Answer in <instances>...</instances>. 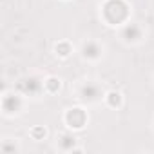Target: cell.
Segmentation results:
<instances>
[{
  "label": "cell",
  "instance_id": "6",
  "mask_svg": "<svg viewBox=\"0 0 154 154\" xmlns=\"http://www.w3.org/2000/svg\"><path fill=\"white\" fill-rule=\"evenodd\" d=\"M123 36H125V40H136V38H140V27L134 26V24L127 26L125 31H123Z\"/></svg>",
  "mask_w": 154,
  "mask_h": 154
},
{
  "label": "cell",
  "instance_id": "1",
  "mask_svg": "<svg viewBox=\"0 0 154 154\" xmlns=\"http://www.w3.org/2000/svg\"><path fill=\"white\" fill-rule=\"evenodd\" d=\"M112 13H116V18L120 22V20H123L127 17V6L122 2V0H111V2L105 4V17L109 18Z\"/></svg>",
  "mask_w": 154,
  "mask_h": 154
},
{
  "label": "cell",
  "instance_id": "2",
  "mask_svg": "<svg viewBox=\"0 0 154 154\" xmlns=\"http://www.w3.org/2000/svg\"><path fill=\"white\" fill-rule=\"evenodd\" d=\"M67 122L71 123V127H76V129H80L85 122V114L80 111V109H74L67 114Z\"/></svg>",
  "mask_w": 154,
  "mask_h": 154
},
{
  "label": "cell",
  "instance_id": "7",
  "mask_svg": "<svg viewBox=\"0 0 154 154\" xmlns=\"http://www.w3.org/2000/svg\"><path fill=\"white\" fill-rule=\"evenodd\" d=\"M98 53H100V49H98V45H96L94 42H89V44L84 45V54H85V56L94 58V56H98Z\"/></svg>",
  "mask_w": 154,
  "mask_h": 154
},
{
  "label": "cell",
  "instance_id": "4",
  "mask_svg": "<svg viewBox=\"0 0 154 154\" xmlns=\"http://www.w3.org/2000/svg\"><path fill=\"white\" fill-rule=\"evenodd\" d=\"M20 87H22L26 93L35 94V93H38V91H40V82H38L36 78H29V80H24V82L20 84Z\"/></svg>",
  "mask_w": 154,
  "mask_h": 154
},
{
  "label": "cell",
  "instance_id": "9",
  "mask_svg": "<svg viewBox=\"0 0 154 154\" xmlns=\"http://www.w3.org/2000/svg\"><path fill=\"white\" fill-rule=\"evenodd\" d=\"M109 100H111L112 105H118V103H120V94H118V93H111V94H109Z\"/></svg>",
  "mask_w": 154,
  "mask_h": 154
},
{
  "label": "cell",
  "instance_id": "10",
  "mask_svg": "<svg viewBox=\"0 0 154 154\" xmlns=\"http://www.w3.org/2000/svg\"><path fill=\"white\" fill-rule=\"evenodd\" d=\"M47 87H49L51 91H54L56 87H60V84H58V80H54V78H51V80H47Z\"/></svg>",
  "mask_w": 154,
  "mask_h": 154
},
{
  "label": "cell",
  "instance_id": "5",
  "mask_svg": "<svg viewBox=\"0 0 154 154\" xmlns=\"http://www.w3.org/2000/svg\"><path fill=\"white\" fill-rule=\"evenodd\" d=\"M82 94H84V98L85 100H96L98 96H100V89L96 87V85H85L84 87V91H82Z\"/></svg>",
  "mask_w": 154,
  "mask_h": 154
},
{
  "label": "cell",
  "instance_id": "3",
  "mask_svg": "<svg viewBox=\"0 0 154 154\" xmlns=\"http://www.w3.org/2000/svg\"><path fill=\"white\" fill-rule=\"evenodd\" d=\"M4 111L6 112H15L18 107H20V100H18V96H13V94H8L6 98H4Z\"/></svg>",
  "mask_w": 154,
  "mask_h": 154
},
{
  "label": "cell",
  "instance_id": "8",
  "mask_svg": "<svg viewBox=\"0 0 154 154\" xmlns=\"http://www.w3.org/2000/svg\"><path fill=\"white\" fill-rule=\"evenodd\" d=\"M60 145H62V149H71V147L74 145V138H71V136H62Z\"/></svg>",
  "mask_w": 154,
  "mask_h": 154
}]
</instances>
